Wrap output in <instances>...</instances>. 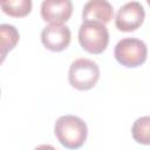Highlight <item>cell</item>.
Returning a JSON list of instances; mask_svg holds the SVG:
<instances>
[{"label": "cell", "mask_w": 150, "mask_h": 150, "mask_svg": "<svg viewBox=\"0 0 150 150\" xmlns=\"http://www.w3.org/2000/svg\"><path fill=\"white\" fill-rule=\"evenodd\" d=\"M79 42L90 54H101L109 43V32L102 23L83 22L79 29Z\"/></svg>", "instance_id": "obj_4"}, {"label": "cell", "mask_w": 150, "mask_h": 150, "mask_svg": "<svg viewBox=\"0 0 150 150\" xmlns=\"http://www.w3.org/2000/svg\"><path fill=\"white\" fill-rule=\"evenodd\" d=\"M115 59L125 67L135 68L143 64L148 56L146 45L136 38H125L120 40L114 49Z\"/></svg>", "instance_id": "obj_3"}, {"label": "cell", "mask_w": 150, "mask_h": 150, "mask_svg": "<svg viewBox=\"0 0 150 150\" xmlns=\"http://www.w3.org/2000/svg\"><path fill=\"white\" fill-rule=\"evenodd\" d=\"M73 13V4L69 0H45L41 4V16L46 22L63 23Z\"/></svg>", "instance_id": "obj_7"}, {"label": "cell", "mask_w": 150, "mask_h": 150, "mask_svg": "<svg viewBox=\"0 0 150 150\" xmlns=\"http://www.w3.org/2000/svg\"><path fill=\"white\" fill-rule=\"evenodd\" d=\"M0 34H1V57L4 61L7 53L16 46L20 35L18 29L13 25H8V23L0 25Z\"/></svg>", "instance_id": "obj_9"}, {"label": "cell", "mask_w": 150, "mask_h": 150, "mask_svg": "<svg viewBox=\"0 0 150 150\" xmlns=\"http://www.w3.org/2000/svg\"><path fill=\"white\" fill-rule=\"evenodd\" d=\"M2 12L9 16L21 18L29 14L32 11V1L30 0H8L1 1L0 4Z\"/></svg>", "instance_id": "obj_10"}, {"label": "cell", "mask_w": 150, "mask_h": 150, "mask_svg": "<svg viewBox=\"0 0 150 150\" xmlns=\"http://www.w3.org/2000/svg\"><path fill=\"white\" fill-rule=\"evenodd\" d=\"M131 135L137 143L150 145V116L137 118L132 124Z\"/></svg>", "instance_id": "obj_11"}, {"label": "cell", "mask_w": 150, "mask_h": 150, "mask_svg": "<svg viewBox=\"0 0 150 150\" xmlns=\"http://www.w3.org/2000/svg\"><path fill=\"white\" fill-rule=\"evenodd\" d=\"M71 40L69 27L63 23H50L41 32V41L43 46L52 52L64 50Z\"/></svg>", "instance_id": "obj_6"}, {"label": "cell", "mask_w": 150, "mask_h": 150, "mask_svg": "<svg viewBox=\"0 0 150 150\" xmlns=\"http://www.w3.org/2000/svg\"><path fill=\"white\" fill-rule=\"evenodd\" d=\"M34 150H56V149L49 144H41V145H38Z\"/></svg>", "instance_id": "obj_12"}, {"label": "cell", "mask_w": 150, "mask_h": 150, "mask_svg": "<svg viewBox=\"0 0 150 150\" xmlns=\"http://www.w3.org/2000/svg\"><path fill=\"white\" fill-rule=\"evenodd\" d=\"M100 79V68L96 62L89 59H76L71 62L68 71L70 86L77 90H89Z\"/></svg>", "instance_id": "obj_2"}, {"label": "cell", "mask_w": 150, "mask_h": 150, "mask_svg": "<svg viewBox=\"0 0 150 150\" xmlns=\"http://www.w3.org/2000/svg\"><path fill=\"white\" fill-rule=\"evenodd\" d=\"M145 12L141 2L130 1L121 6L116 14L115 25L121 32H132L136 30L144 21Z\"/></svg>", "instance_id": "obj_5"}, {"label": "cell", "mask_w": 150, "mask_h": 150, "mask_svg": "<svg viewBox=\"0 0 150 150\" xmlns=\"http://www.w3.org/2000/svg\"><path fill=\"white\" fill-rule=\"evenodd\" d=\"M114 15L112 6L105 0H90L83 6V22H96L105 26Z\"/></svg>", "instance_id": "obj_8"}, {"label": "cell", "mask_w": 150, "mask_h": 150, "mask_svg": "<svg viewBox=\"0 0 150 150\" xmlns=\"http://www.w3.org/2000/svg\"><path fill=\"white\" fill-rule=\"evenodd\" d=\"M54 134L57 141L67 149L75 150L81 148L88 136L87 124L77 116L64 115L56 120Z\"/></svg>", "instance_id": "obj_1"}, {"label": "cell", "mask_w": 150, "mask_h": 150, "mask_svg": "<svg viewBox=\"0 0 150 150\" xmlns=\"http://www.w3.org/2000/svg\"><path fill=\"white\" fill-rule=\"evenodd\" d=\"M148 4H149V6H150V1H148Z\"/></svg>", "instance_id": "obj_13"}]
</instances>
